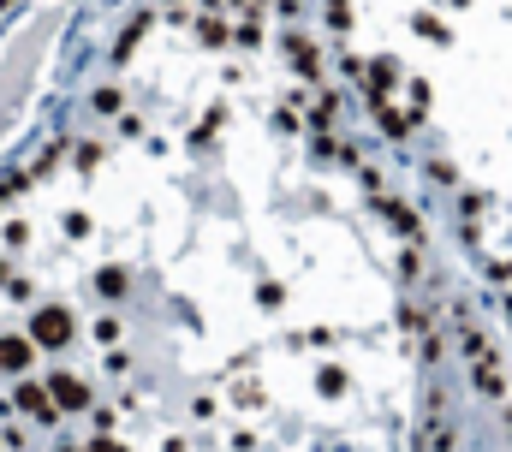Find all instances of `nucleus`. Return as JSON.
I'll return each instance as SVG.
<instances>
[{"mask_svg": "<svg viewBox=\"0 0 512 452\" xmlns=\"http://www.w3.org/2000/svg\"><path fill=\"white\" fill-rule=\"evenodd\" d=\"M137 262H90V369L42 345L60 452H512L501 357L304 54L197 84L149 131Z\"/></svg>", "mask_w": 512, "mask_h": 452, "instance_id": "obj_1", "label": "nucleus"}]
</instances>
